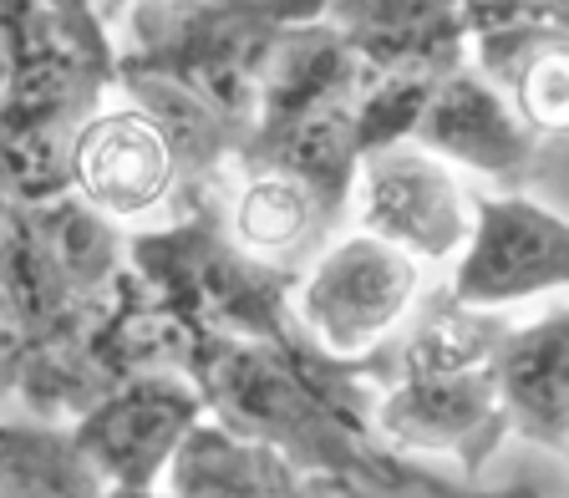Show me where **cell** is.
<instances>
[{
  "label": "cell",
  "mask_w": 569,
  "mask_h": 498,
  "mask_svg": "<svg viewBox=\"0 0 569 498\" xmlns=\"http://www.w3.org/2000/svg\"><path fill=\"white\" fill-rule=\"evenodd\" d=\"M503 326L509 310L462 306L442 290L397 346L391 367H377V438L391 452H452L473 478L513 432L498 387Z\"/></svg>",
  "instance_id": "6da1fadb"
},
{
  "label": "cell",
  "mask_w": 569,
  "mask_h": 498,
  "mask_svg": "<svg viewBox=\"0 0 569 498\" xmlns=\"http://www.w3.org/2000/svg\"><path fill=\"white\" fill-rule=\"evenodd\" d=\"M122 57L97 26L92 0H6V173L11 199L71 193V138Z\"/></svg>",
  "instance_id": "7a4b0ae2"
},
{
  "label": "cell",
  "mask_w": 569,
  "mask_h": 498,
  "mask_svg": "<svg viewBox=\"0 0 569 498\" xmlns=\"http://www.w3.org/2000/svg\"><path fill=\"white\" fill-rule=\"evenodd\" d=\"M326 6L331 0H138L122 82H153L199 102L244 153L274 51L290 26L326 16Z\"/></svg>",
  "instance_id": "3957f363"
},
{
  "label": "cell",
  "mask_w": 569,
  "mask_h": 498,
  "mask_svg": "<svg viewBox=\"0 0 569 498\" xmlns=\"http://www.w3.org/2000/svg\"><path fill=\"white\" fill-rule=\"evenodd\" d=\"M132 265L189 331L270 336V341L300 331L290 326L296 320L290 270L239 245L224 203H199L178 225L132 235Z\"/></svg>",
  "instance_id": "277c9868"
},
{
  "label": "cell",
  "mask_w": 569,
  "mask_h": 498,
  "mask_svg": "<svg viewBox=\"0 0 569 498\" xmlns=\"http://www.w3.org/2000/svg\"><path fill=\"white\" fill-rule=\"evenodd\" d=\"M422 270L412 249L356 225L296 280V326L336 361H371L417 310Z\"/></svg>",
  "instance_id": "5b68a950"
},
{
  "label": "cell",
  "mask_w": 569,
  "mask_h": 498,
  "mask_svg": "<svg viewBox=\"0 0 569 498\" xmlns=\"http://www.w3.org/2000/svg\"><path fill=\"white\" fill-rule=\"evenodd\" d=\"M203 417H209V402H203V387L193 381V371L163 361V367H142L122 377L71 427L102 468L112 494H153V488H163L173 452L183 448V438Z\"/></svg>",
  "instance_id": "8992f818"
},
{
  "label": "cell",
  "mask_w": 569,
  "mask_h": 498,
  "mask_svg": "<svg viewBox=\"0 0 569 498\" xmlns=\"http://www.w3.org/2000/svg\"><path fill=\"white\" fill-rule=\"evenodd\" d=\"M351 209L361 229L412 249L422 265L458 260L478 219V199L462 189L452 163L417 138L361 153Z\"/></svg>",
  "instance_id": "52a82bcc"
},
{
  "label": "cell",
  "mask_w": 569,
  "mask_h": 498,
  "mask_svg": "<svg viewBox=\"0 0 569 498\" xmlns=\"http://www.w3.org/2000/svg\"><path fill=\"white\" fill-rule=\"evenodd\" d=\"M555 290H569V219L529 193H483L448 296L478 310H513Z\"/></svg>",
  "instance_id": "ba28073f"
},
{
  "label": "cell",
  "mask_w": 569,
  "mask_h": 498,
  "mask_svg": "<svg viewBox=\"0 0 569 498\" xmlns=\"http://www.w3.org/2000/svg\"><path fill=\"white\" fill-rule=\"evenodd\" d=\"M178 189L183 153L142 102H112L82 118L71 138V193L132 225L158 213Z\"/></svg>",
  "instance_id": "9c48e42d"
},
{
  "label": "cell",
  "mask_w": 569,
  "mask_h": 498,
  "mask_svg": "<svg viewBox=\"0 0 569 498\" xmlns=\"http://www.w3.org/2000/svg\"><path fill=\"white\" fill-rule=\"evenodd\" d=\"M412 138L442 153L452 168H473L483 178H513L539 153V132L513 107L503 82H488L468 61L432 87Z\"/></svg>",
  "instance_id": "30bf717a"
},
{
  "label": "cell",
  "mask_w": 569,
  "mask_h": 498,
  "mask_svg": "<svg viewBox=\"0 0 569 498\" xmlns=\"http://www.w3.org/2000/svg\"><path fill=\"white\" fill-rule=\"evenodd\" d=\"M326 16L351 41L367 77L442 82L462 67V41L473 36L468 0H331Z\"/></svg>",
  "instance_id": "8fae6325"
},
{
  "label": "cell",
  "mask_w": 569,
  "mask_h": 498,
  "mask_svg": "<svg viewBox=\"0 0 569 498\" xmlns=\"http://www.w3.org/2000/svg\"><path fill=\"white\" fill-rule=\"evenodd\" d=\"M498 387L519 438L549 452L569 448V290L533 300L529 316H509L498 336Z\"/></svg>",
  "instance_id": "7c38bea8"
},
{
  "label": "cell",
  "mask_w": 569,
  "mask_h": 498,
  "mask_svg": "<svg viewBox=\"0 0 569 498\" xmlns=\"http://www.w3.org/2000/svg\"><path fill=\"white\" fill-rule=\"evenodd\" d=\"M163 494L178 498H244V494H310L306 474L274 442L244 438L219 417H203L163 474Z\"/></svg>",
  "instance_id": "4fadbf2b"
},
{
  "label": "cell",
  "mask_w": 569,
  "mask_h": 498,
  "mask_svg": "<svg viewBox=\"0 0 569 498\" xmlns=\"http://www.w3.org/2000/svg\"><path fill=\"white\" fill-rule=\"evenodd\" d=\"M107 494L102 468L82 448L77 427L57 417H6L0 422V498H97Z\"/></svg>",
  "instance_id": "5bb4252c"
},
{
  "label": "cell",
  "mask_w": 569,
  "mask_h": 498,
  "mask_svg": "<svg viewBox=\"0 0 569 498\" xmlns=\"http://www.w3.org/2000/svg\"><path fill=\"white\" fill-rule=\"evenodd\" d=\"M320 225H331V213L306 178L280 163H244V178L229 199V229L239 245L284 265L310 245Z\"/></svg>",
  "instance_id": "9a60e30c"
},
{
  "label": "cell",
  "mask_w": 569,
  "mask_h": 498,
  "mask_svg": "<svg viewBox=\"0 0 569 498\" xmlns=\"http://www.w3.org/2000/svg\"><path fill=\"white\" fill-rule=\"evenodd\" d=\"M128 6H138V0H128Z\"/></svg>",
  "instance_id": "2e32d148"
},
{
  "label": "cell",
  "mask_w": 569,
  "mask_h": 498,
  "mask_svg": "<svg viewBox=\"0 0 569 498\" xmlns=\"http://www.w3.org/2000/svg\"><path fill=\"white\" fill-rule=\"evenodd\" d=\"M565 458H569V448H565Z\"/></svg>",
  "instance_id": "e0dca14e"
}]
</instances>
